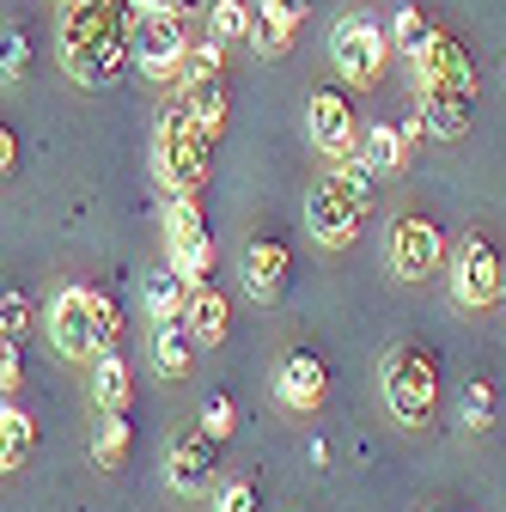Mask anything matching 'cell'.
<instances>
[{
	"instance_id": "1",
	"label": "cell",
	"mask_w": 506,
	"mask_h": 512,
	"mask_svg": "<svg viewBox=\"0 0 506 512\" xmlns=\"http://www.w3.org/2000/svg\"><path fill=\"white\" fill-rule=\"evenodd\" d=\"M129 37H135V13L122 7V0H68L55 55H61V68H68V80L110 86L129 68Z\"/></svg>"
},
{
	"instance_id": "2",
	"label": "cell",
	"mask_w": 506,
	"mask_h": 512,
	"mask_svg": "<svg viewBox=\"0 0 506 512\" xmlns=\"http://www.w3.org/2000/svg\"><path fill=\"white\" fill-rule=\"evenodd\" d=\"M415 80H421V122L409 128V135H433V141H458L464 128H470V110H476V68H470V55L452 31H439L427 37V49L409 61Z\"/></svg>"
},
{
	"instance_id": "3",
	"label": "cell",
	"mask_w": 506,
	"mask_h": 512,
	"mask_svg": "<svg viewBox=\"0 0 506 512\" xmlns=\"http://www.w3.org/2000/svg\"><path fill=\"white\" fill-rule=\"evenodd\" d=\"M208 153H214V135H202V122L189 116V104H165L159 110V128H153V171L171 196H202L208 183Z\"/></svg>"
},
{
	"instance_id": "4",
	"label": "cell",
	"mask_w": 506,
	"mask_h": 512,
	"mask_svg": "<svg viewBox=\"0 0 506 512\" xmlns=\"http://www.w3.org/2000/svg\"><path fill=\"white\" fill-rule=\"evenodd\" d=\"M378 384L397 427H427L439 415V354L427 342H397L378 366Z\"/></svg>"
},
{
	"instance_id": "5",
	"label": "cell",
	"mask_w": 506,
	"mask_h": 512,
	"mask_svg": "<svg viewBox=\"0 0 506 512\" xmlns=\"http://www.w3.org/2000/svg\"><path fill=\"white\" fill-rule=\"evenodd\" d=\"M330 61H336V74L348 86H378V74H385V61H391V31L378 25L372 7L336 13V25H330Z\"/></svg>"
},
{
	"instance_id": "6",
	"label": "cell",
	"mask_w": 506,
	"mask_h": 512,
	"mask_svg": "<svg viewBox=\"0 0 506 512\" xmlns=\"http://www.w3.org/2000/svg\"><path fill=\"white\" fill-rule=\"evenodd\" d=\"M129 55L141 61L147 80L183 74V55H189V13H177V7H147V13H135Z\"/></svg>"
},
{
	"instance_id": "7",
	"label": "cell",
	"mask_w": 506,
	"mask_h": 512,
	"mask_svg": "<svg viewBox=\"0 0 506 512\" xmlns=\"http://www.w3.org/2000/svg\"><path fill=\"white\" fill-rule=\"evenodd\" d=\"M360 220H366V202L342 177H318L305 189V226H311V238H318L324 250H348L360 238Z\"/></svg>"
},
{
	"instance_id": "8",
	"label": "cell",
	"mask_w": 506,
	"mask_h": 512,
	"mask_svg": "<svg viewBox=\"0 0 506 512\" xmlns=\"http://www.w3.org/2000/svg\"><path fill=\"white\" fill-rule=\"evenodd\" d=\"M165 238H171V269L196 287L214 269V232L202 220V196H171L165 208Z\"/></svg>"
},
{
	"instance_id": "9",
	"label": "cell",
	"mask_w": 506,
	"mask_h": 512,
	"mask_svg": "<svg viewBox=\"0 0 506 512\" xmlns=\"http://www.w3.org/2000/svg\"><path fill=\"white\" fill-rule=\"evenodd\" d=\"M49 342L61 360H92L104 348L98 336V293L92 287H61L49 299Z\"/></svg>"
},
{
	"instance_id": "10",
	"label": "cell",
	"mask_w": 506,
	"mask_h": 512,
	"mask_svg": "<svg viewBox=\"0 0 506 512\" xmlns=\"http://www.w3.org/2000/svg\"><path fill=\"white\" fill-rule=\"evenodd\" d=\"M385 263H391V275H397V281H409V287L433 281V275H439V263H446V232H439L427 214H403V220L391 226V250H385Z\"/></svg>"
},
{
	"instance_id": "11",
	"label": "cell",
	"mask_w": 506,
	"mask_h": 512,
	"mask_svg": "<svg viewBox=\"0 0 506 512\" xmlns=\"http://www.w3.org/2000/svg\"><path fill=\"white\" fill-rule=\"evenodd\" d=\"M305 128H311V147H318L324 159H348L360 153V116L348 104L342 86H318L305 98Z\"/></svg>"
},
{
	"instance_id": "12",
	"label": "cell",
	"mask_w": 506,
	"mask_h": 512,
	"mask_svg": "<svg viewBox=\"0 0 506 512\" xmlns=\"http://www.w3.org/2000/svg\"><path fill=\"white\" fill-rule=\"evenodd\" d=\"M500 287H506V263H500V250H494L488 238H464V244H458V256H452V299H458V305H470V311H482V305H494V299H500Z\"/></svg>"
},
{
	"instance_id": "13",
	"label": "cell",
	"mask_w": 506,
	"mask_h": 512,
	"mask_svg": "<svg viewBox=\"0 0 506 512\" xmlns=\"http://www.w3.org/2000/svg\"><path fill=\"white\" fill-rule=\"evenodd\" d=\"M275 397H281L287 409H299V415H318L324 397H330V372H324V360L311 354V348L281 354V366H275Z\"/></svg>"
},
{
	"instance_id": "14",
	"label": "cell",
	"mask_w": 506,
	"mask_h": 512,
	"mask_svg": "<svg viewBox=\"0 0 506 512\" xmlns=\"http://www.w3.org/2000/svg\"><path fill=\"white\" fill-rule=\"evenodd\" d=\"M238 275H244V299L275 305V299L287 293L293 256H287V244H281V238H250V244H244V263H238Z\"/></svg>"
},
{
	"instance_id": "15",
	"label": "cell",
	"mask_w": 506,
	"mask_h": 512,
	"mask_svg": "<svg viewBox=\"0 0 506 512\" xmlns=\"http://www.w3.org/2000/svg\"><path fill=\"white\" fill-rule=\"evenodd\" d=\"M214 452H220V439H208L202 427L196 433H177L171 439V452H165V482H171V494H202L208 482H214Z\"/></svg>"
},
{
	"instance_id": "16",
	"label": "cell",
	"mask_w": 506,
	"mask_h": 512,
	"mask_svg": "<svg viewBox=\"0 0 506 512\" xmlns=\"http://www.w3.org/2000/svg\"><path fill=\"white\" fill-rule=\"evenodd\" d=\"M183 324H189V336H196L202 348L226 342V324H232V299H226L214 281H196V287H189V299H183Z\"/></svg>"
},
{
	"instance_id": "17",
	"label": "cell",
	"mask_w": 506,
	"mask_h": 512,
	"mask_svg": "<svg viewBox=\"0 0 506 512\" xmlns=\"http://www.w3.org/2000/svg\"><path fill=\"white\" fill-rule=\"evenodd\" d=\"M360 159L378 177H397L403 159H409V128H397V122H360Z\"/></svg>"
},
{
	"instance_id": "18",
	"label": "cell",
	"mask_w": 506,
	"mask_h": 512,
	"mask_svg": "<svg viewBox=\"0 0 506 512\" xmlns=\"http://www.w3.org/2000/svg\"><path fill=\"white\" fill-rule=\"evenodd\" d=\"M129 391H135L129 360L116 354V342H104V348L92 354V403H98V409H129Z\"/></svg>"
},
{
	"instance_id": "19",
	"label": "cell",
	"mask_w": 506,
	"mask_h": 512,
	"mask_svg": "<svg viewBox=\"0 0 506 512\" xmlns=\"http://www.w3.org/2000/svg\"><path fill=\"white\" fill-rule=\"evenodd\" d=\"M196 336H189V324L177 317V324H159L153 330V366H159V378H189L196 372Z\"/></svg>"
},
{
	"instance_id": "20",
	"label": "cell",
	"mask_w": 506,
	"mask_h": 512,
	"mask_svg": "<svg viewBox=\"0 0 506 512\" xmlns=\"http://www.w3.org/2000/svg\"><path fill=\"white\" fill-rule=\"evenodd\" d=\"M31 445H37V421H31L19 403H7V397H0V476L25 470Z\"/></svg>"
},
{
	"instance_id": "21",
	"label": "cell",
	"mask_w": 506,
	"mask_h": 512,
	"mask_svg": "<svg viewBox=\"0 0 506 512\" xmlns=\"http://www.w3.org/2000/svg\"><path fill=\"white\" fill-rule=\"evenodd\" d=\"M141 293H147V317H153V324H177V317H183V299H189V281H183L177 269H153Z\"/></svg>"
},
{
	"instance_id": "22",
	"label": "cell",
	"mask_w": 506,
	"mask_h": 512,
	"mask_svg": "<svg viewBox=\"0 0 506 512\" xmlns=\"http://www.w3.org/2000/svg\"><path fill=\"white\" fill-rule=\"evenodd\" d=\"M183 104L202 122V135L220 141V128H226V80H183Z\"/></svg>"
},
{
	"instance_id": "23",
	"label": "cell",
	"mask_w": 506,
	"mask_h": 512,
	"mask_svg": "<svg viewBox=\"0 0 506 512\" xmlns=\"http://www.w3.org/2000/svg\"><path fill=\"white\" fill-rule=\"evenodd\" d=\"M92 458H98V470H122V464H129V421H122V409H98Z\"/></svg>"
},
{
	"instance_id": "24",
	"label": "cell",
	"mask_w": 506,
	"mask_h": 512,
	"mask_svg": "<svg viewBox=\"0 0 506 512\" xmlns=\"http://www.w3.org/2000/svg\"><path fill=\"white\" fill-rule=\"evenodd\" d=\"M427 37H433V19H427V13L415 7V0H403V7L391 13V49L415 61V55L427 49Z\"/></svg>"
},
{
	"instance_id": "25",
	"label": "cell",
	"mask_w": 506,
	"mask_h": 512,
	"mask_svg": "<svg viewBox=\"0 0 506 512\" xmlns=\"http://www.w3.org/2000/svg\"><path fill=\"white\" fill-rule=\"evenodd\" d=\"M208 37H220L226 49L250 43V0H214L208 7Z\"/></svg>"
},
{
	"instance_id": "26",
	"label": "cell",
	"mask_w": 506,
	"mask_h": 512,
	"mask_svg": "<svg viewBox=\"0 0 506 512\" xmlns=\"http://www.w3.org/2000/svg\"><path fill=\"white\" fill-rule=\"evenodd\" d=\"M220 68H226V43L220 37H189L183 80H220Z\"/></svg>"
},
{
	"instance_id": "27",
	"label": "cell",
	"mask_w": 506,
	"mask_h": 512,
	"mask_svg": "<svg viewBox=\"0 0 506 512\" xmlns=\"http://www.w3.org/2000/svg\"><path fill=\"white\" fill-rule=\"evenodd\" d=\"M458 421H464L470 433H488V427H494V384H488V378L464 384V403H458Z\"/></svg>"
},
{
	"instance_id": "28",
	"label": "cell",
	"mask_w": 506,
	"mask_h": 512,
	"mask_svg": "<svg viewBox=\"0 0 506 512\" xmlns=\"http://www.w3.org/2000/svg\"><path fill=\"white\" fill-rule=\"evenodd\" d=\"M25 68H31V37L7 25L0 31V80H25Z\"/></svg>"
},
{
	"instance_id": "29",
	"label": "cell",
	"mask_w": 506,
	"mask_h": 512,
	"mask_svg": "<svg viewBox=\"0 0 506 512\" xmlns=\"http://www.w3.org/2000/svg\"><path fill=\"white\" fill-rule=\"evenodd\" d=\"M25 330H31V299L0 293V342H25Z\"/></svg>"
},
{
	"instance_id": "30",
	"label": "cell",
	"mask_w": 506,
	"mask_h": 512,
	"mask_svg": "<svg viewBox=\"0 0 506 512\" xmlns=\"http://www.w3.org/2000/svg\"><path fill=\"white\" fill-rule=\"evenodd\" d=\"M232 421H238L232 397H226V391H214V397L202 403V433H208V439H226V433H232Z\"/></svg>"
},
{
	"instance_id": "31",
	"label": "cell",
	"mask_w": 506,
	"mask_h": 512,
	"mask_svg": "<svg viewBox=\"0 0 506 512\" xmlns=\"http://www.w3.org/2000/svg\"><path fill=\"white\" fill-rule=\"evenodd\" d=\"M336 177H342V183L354 189V196H360V202L372 208V177H378V171H372V165H366L360 153H348V159H336Z\"/></svg>"
},
{
	"instance_id": "32",
	"label": "cell",
	"mask_w": 506,
	"mask_h": 512,
	"mask_svg": "<svg viewBox=\"0 0 506 512\" xmlns=\"http://www.w3.org/2000/svg\"><path fill=\"white\" fill-rule=\"evenodd\" d=\"M25 384V354H19V342H0V397H13Z\"/></svg>"
},
{
	"instance_id": "33",
	"label": "cell",
	"mask_w": 506,
	"mask_h": 512,
	"mask_svg": "<svg viewBox=\"0 0 506 512\" xmlns=\"http://www.w3.org/2000/svg\"><path fill=\"white\" fill-rule=\"evenodd\" d=\"M214 512H257V482H226Z\"/></svg>"
},
{
	"instance_id": "34",
	"label": "cell",
	"mask_w": 506,
	"mask_h": 512,
	"mask_svg": "<svg viewBox=\"0 0 506 512\" xmlns=\"http://www.w3.org/2000/svg\"><path fill=\"white\" fill-rule=\"evenodd\" d=\"M269 13H281L287 25H305V13H311V0H263Z\"/></svg>"
},
{
	"instance_id": "35",
	"label": "cell",
	"mask_w": 506,
	"mask_h": 512,
	"mask_svg": "<svg viewBox=\"0 0 506 512\" xmlns=\"http://www.w3.org/2000/svg\"><path fill=\"white\" fill-rule=\"evenodd\" d=\"M19 165V141H13V128H0V177H13Z\"/></svg>"
},
{
	"instance_id": "36",
	"label": "cell",
	"mask_w": 506,
	"mask_h": 512,
	"mask_svg": "<svg viewBox=\"0 0 506 512\" xmlns=\"http://www.w3.org/2000/svg\"><path fill=\"white\" fill-rule=\"evenodd\" d=\"M122 7H129V13H147V7H177V13H189L196 0H122Z\"/></svg>"
},
{
	"instance_id": "37",
	"label": "cell",
	"mask_w": 506,
	"mask_h": 512,
	"mask_svg": "<svg viewBox=\"0 0 506 512\" xmlns=\"http://www.w3.org/2000/svg\"><path fill=\"white\" fill-rule=\"evenodd\" d=\"M500 299H506V287H500Z\"/></svg>"
}]
</instances>
